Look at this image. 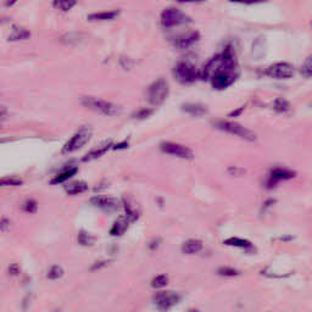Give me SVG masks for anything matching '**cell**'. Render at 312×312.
Here are the masks:
<instances>
[{
    "label": "cell",
    "instance_id": "6da1fadb",
    "mask_svg": "<svg viewBox=\"0 0 312 312\" xmlns=\"http://www.w3.org/2000/svg\"><path fill=\"white\" fill-rule=\"evenodd\" d=\"M200 77L211 83L212 88L222 90L228 88L238 77L236 55L230 48L215 55L201 70Z\"/></svg>",
    "mask_w": 312,
    "mask_h": 312
},
{
    "label": "cell",
    "instance_id": "7a4b0ae2",
    "mask_svg": "<svg viewBox=\"0 0 312 312\" xmlns=\"http://www.w3.org/2000/svg\"><path fill=\"white\" fill-rule=\"evenodd\" d=\"M212 124H214L215 128L222 131V132H226L228 134H232V136H237L239 138L248 140V142H255L257 139L256 134H255L252 131L248 129L246 127L242 126V124L232 122V121H227V120H216L212 121Z\"/></svg>",
    "mask_w": 312,
    "mask_h": 312
},
{
    "label": "cell",
    "instance_id": "3957f363",
    "mask_svg": "<svg viewBox=\"0 0 312 312\" xmlns=\"http://www.w3.org/2000/svg\"><path fill=\"white\" fill-rule=\"evenodd\" d=\"M82 105L89 110L105 115V116H116L121 112V108L114 102L102 100V99L94 98V96H83Z\"/></svg>",
    "mask_w": 312,
    "mask_h": 312
},
{
    "label": "cell",
    "instance_id": "277c9868",
    "mask_svg": "<svg viewBox=\"0 0 312 312\" xmlns=\"http://www.w3.org/2000/svg\"><path fill=\"white\" fill-rule=\"evenodd\" d=\"M93 136V131L89 126H82L76 131V133L67 140L66 144L64 145L61 152L62 154H70L80 149H82L87 143L89 142Z\"/></svg>",
    "mask_w": 312,
    "mask_h": 312
},
{
    "label": "cell",
    "instance_id": "5b68a950",
    "mask_svg": "<svg viewBox=\"0 0 312 312\" xmlns=\"http://www.w3.org/2000/svg\"><path fill=\"white\" fill-rule=\"evenodd\" d=\"M173 76L182 84H190L200 78V72L189 61H179L174 65Z\"/></svg>",
    "mask_w": 312,
    "mask_h": 312
},
{
    "label": "cell",
    "instance_id": "8992f818",
    "mask_svg": "<svg viewBox=\"0 0 312 312\" xmlns=\"http://www.w3.org/2000/svg\"><path fill=\"white\" fill-rule=\"evenodd\" d=\"M170 93V87L164 78H159L150 84L146 92V99L151 105L159 106L167 99Z\"/></svg>",
    "mask_w": 312,
    "mask_h": 312
},
{
    "label": "cell",
    "instance_id": "52a82bcc",
    "mask_svg": "<svg viewBox=\"0 0 312 312\" xmlns=\"http://www.w3.org/2000/svg\"><path fill=\"white\" fill-rule=\"evenodd\" d=\"M190 21H192V18L186 12L180 11L178 9L168 8L161 12V24L165 28L180 26V24L189 23Z\"/></svg>",
    "mask_w": 312,
    "mask_h": 312
},
{
    "label": "cell",
    "instance_id": "ba28073f",
    "mask_svg": "<svg viewBox=\"0 0 312 312\" xmlns=\"http://www.w3.org/2000/svg\"><path fill=\"white\" fill-rule=\"evenodd\" d=\"M180 299L182 298H180L178 293L166 290V292H160L158 293V294H155L152 301H154L158 310H160L161 312H166L170 310L171 307L174 306V305L178 304Z\"/></svg>",
    "mask_w": 312,
    "mask_h": 312
},
{
    "label": "cell",
    "instance_id": "9c48e42d",
    "mask_svg": "<svg viewBox=\"0 0 312 312\" xmlns=\"http://www.w3.org/2000/svg\"><path fill=\"white\" fill-rule=\"evenodd\" d=\"M294 66L288 62H276L266 70V74L276 80H289L294 76Z\"/></svg>",
    "mask_w": 312,
    "mask_h": 312
},
{
    "label": "cell",
    "instance_id": "30bf717a",
    "mask_svg": "<svg viewBox=\"0 0 312 312\" xmlns=\"http://www.w3.org/2000/svg\"><path fill=\"white\" fill-rule=\"evenodd\" d=\"M160 149L162 152L168 155H173L177 156V158L184 159V160H192L194 158V154H193L192 149L187 148V146L176 144V143L172 142H164L161 143Z\"/></svg>",
    "mask_w": 312,
    "mask_h": 312
},
{
    "label": "cell",
    "instance_id": "8fae6325",
    "mask_svg": "<svg viewBox=\"0 0 312 312\" xmlns=\"http://www.w3.org/2000/svg\"><path fill=\"white\" fill-rule=\"evenodd\" d=\"M90 204L106 212H115L120 206L117 199L108 195H98L90 199Z\"/></svg>",
    "mask_w": 312,
    "mask_h": 312
},
{
    "label": "cell",
    "instance_id": "7c38bea8",
    "mask_svg": "<svg viewBox=\"0 0 312 312\" xmlns=\"http://www.w3.org/2000/svg\"><path fill=\"white\" fill-rule=\"evenodd\" d=\"M123 207L124 211H126V217L128 218V221H138V218L140 216V207L137 202L136 199L133 196L127 195L123 198Z\"/></svg>",
    "mask_w": 312,
    "mask_h": 312
},
{
    "label": "cell",
    "instance_id": "4fadbf2b",
    "mask_svg": "<svg viewBox=\"0 0 312 312\" xmlns=\"http://www.w3.org/2000/svg\"><path fill=\"white\" fill-rule=\"evenodd\" d=\"M295 177V172L292 170H288V168H283V167H277L273 168L271 171V176L270 179H268V187H274L277 183L280 182V180H288L292 179Z\"/></svg>",
    "mask_w": 312,
    "mask_h": 312
},
{
    "label": "cell",
    "instance_id": "5bb4252c",
    "mask_svg": "<svg viewBox=\"0 0 312 312\" xmlns=\"http://www.w3.org/2000/svg\"><path fill=\"white\" fill-rule=\"evenodd\" d=\"M200 38L199 32H189L187 34H180L173 39V45L178 49H187L196 43Z\"/></svg>",
    "mask_w": 312,
    "mask_h": 312
},
{
    "label": "cell",
    "instance_id": "9a60e30c",
    "mask_svg": "<svg viewBox=\"0 0 312 312\" xmlns=\"http://www.w3.org/2000/svg\"><path fill=\"white\" fill-rule=\"evenodd\" d=\"M128 226H129L128 218L126 216H120L116 221H115L114 224H112L110 234L112 237L123 236V234L127 232V229H128Z\"/></svg>",
    "mask_w": 312,
    "mask_h": 312
},
{
    "label": "cell",
    "instance_id": "2e32d148",
    "mask_svg": "<svg viewBox=\"0 0 312 312\" xmlns=\"http://www.w3.org/2000/svg\"><path fill=\"white\" fill-rule=\"evenodd\" d=\"M111 148H112L111 140H109V142H106V143H102V144L99 146V148L92 149V150H90L88 154L84 156L83 161L87 162V161H90V160H94V159L101 158V156L104 155L105 152H108V150H110Z\"/></svg>",
    "mask_w": 312,
    "mask_h": 312
},
{
    "label": "cell",
    "instance_id": "e0dca14e",
    "mask_svg": "<svg viewBox=\"0 0 312 312\" xmlns=\"http://www.w3.org/2000/svg\"><path fill=\"white\" fill-rule=\"evenodd\" d=\"M223 244H226L228 246H236V248H240V249H243V250H246V251H252L255 249V246L252 245L251 242H249L248 239L238 238V237H232V238L226 239L223 242Z\"/></svg>",
    "mask_w": 312,
    "mask_h": 312
},
{
    "label": "cell",
    "instance_id": "ac0fdd59",
    "mask_svg": "<svg viewBox=\"0 0 312 312\" xmlns=\"http://www.w3.org/2000/svg\"><path fill=\"white\" fill-rule=\"evenodd\" d=\"M182 110L186 112V114L192 115V116L195 117L204 116V115L207 114L206 106L201 104H194V102H188V104L182 105Z\"/></svg>",
    "mask_w": 312,
    "mask_h": 312
},
{
    "label": "cell",
    "instance_id": "d6986e66",
    "mask_svg": "<svg viewBox=\"0 0 312 312\" xmlns=\"http://www.w3.org/2000/svg\"><path fill=\"white\" fill-rule=\"evenodd\" d=\"M202 250V242L199 239H189L182 245V252L187 255L198 254Z\"/></svg>",
    "mask_w": 312,
    "mask_h": 312
},
{
    "label": "cell",
    "instance_id": "ffe728a7",
    "mask_svg": "<svg viewBox=\"0 0 312 312\" xmlns=\"http://www.w3.org/2000/svg\"><path fill=\"white\" fill-rule=\"evenodd\" d=\"M87 189H88V184L83 182V180H74V182H71L65 186V190H66L68 195L82 194Z\"/></svg>",
    "mask_w": 312,
    "mask_h": 312
},
{
    "label": "cell",
    "instance_id": "44dd1931",
    "mask_svg": "<svg viewBox=\"0 0 312 312\" xmlns=\"http://www.w3.org/2000/svg\"><path fill=\"white\" fill-rule=\"evenodd\" d=\"M31 37V32L26 28L15 26L9 34V42H20V40H26Z\"/></svg>",
    "mask_w": 312,
    "mask_h": 312
},
{
    "label": "cell",
    "instance_id": "7402d4cb",
    "mask_svg": "<svg viewBox=\"0 0 312 312\" xmlns=\"http://www.w3.org/2000/svg\"><path fill=\"white\" fill-rule=\"evenodd\" d=\"M120 15L118 10H111V11H101V12H94L90 14L88 16L89 21H109L116 18Z\"/></svg>",
    "mask_w": 312,
    "mask_h": 312
},
{
    "label": "cell",
    "instance_id": "603a6c76",
    "mask_svg": "<svg viewBox=\"0 0 312 312\" xmlns=\"http://www.w3.org/2000/svg\"><path fill=\"white\" fill-rule=\"evenodd\" d=\"M77 173V167H68L67 170H64L60 174L55 177V178L51 179V184H59V183H64L65 180H68L71 177H73L74 174Z\"/></svg>",
    "mask_w": 312,
    "mask_h": 312
},
{
    "label": "cell",
    "instance_id": "cb8c5ba5",
    "mask_svg": "<svg viewBox=\"0 0 312 312\" xmlns=\"http://www.w3.org/2000/svg\"><path fill=\"white\" fill-rule=\"evenodd\" d=\"M78 0H53V6L60 11H70L73 6H76Z\"/></svg>",
    "mask_w": 312,
    "mask_h": 312
},
{
    "label": "cell",
    "instance_id": "d4e9b609",
    "mask_svg": "<svg viewBox=\"0 0 312 312\" xmlns=\"http://www.w3.org/2000/svg\"><path fill=\"white\" fill-rule=\"evenodd\" d=\"M77 240H78V243L83 246H92V245H94L96 242L95 237L92 236V234L88 232H86V230H81L80 234H78V237H77Z\"/></svg>",
    "mask_w": 312,
    "mask_h": 312
},
{
    "label": "cell",
    "instance_id": "484cf974",
    "mask_svg": "<svg viewBox=\"0 0 312 312\" xmlns=\"http://www.w3.org/2000/svg\"><path fill=\"white\" fill-rule=\"evenodd\" d=\"M64 276V268L59 265H53V266L49 267L48 272H46V278L50 280H56Z\"/></svg>",
    "mask_w": 312,
    "mask_h": 312
},
{
    "label": "cell",
    "instance_id": "4316f807",
    "mask_svg": "<svg viewBox=\"0 0 312 312\" xmlns=\"http://www.w3.org/2000/svg\"><path fill=\"white\" fill-rule=\"evenodd\" d=\"M168 284V276L167 274H159V276H156L152 278L150 285L151 288L154 289H160L164 288V287H166Z\"/></svg>",
    "mask_w": 312,
    "mask_h": 312
},
{
    "label": "cell",
    "instance_id": "83f0119b",
    "mask_svg": "<svg viewBox=\"0 0 312 312\" xmlns=\"http://www.w3.org/2000/svg\"><path fill=\"white\" fill-rule=\"evenodd\" d=\"M273 109L279 114H284V112H288L290 110V104L285 99L278 98L273 102Z\"/></svg>",
    "mask_w": 312,
    "mask_h": 312
},
{
    "label": "cell",
    "instance_id": "f1b7e54d",
    "mask_svg": "<svg viewBox=\"0 0 312 312\" xmlns=\"http://www.w3.org/2000/svg\"><path fill=\"white\" fill-rule=\"evenodd\" d=\"M22 210L27 214H36L37 210H38V204L34 199H27L26 201L23 202L22 205Z\"/></svg>",
    "mask_w": 312,
    "mask_h": 312
},
{
    "label": "cell",
    "instance_id": "f546056e",
    "mask_svg": "<svg viewBox=\"0 0 312 312\" xmlns=\"http://www.w3.org/2000/svg\"><path fill=\"white\" fill-rule=\"evenodd\" d=\"M217 273L222 277H236V276H238L240 272L238 270H237V268H233V267H229V266H224V267L218 268Z\"/></svg>",
    "mask_w": 312,
    "mask_h": 312
},
{
    "label": "cell",
    "instance_id": "4dcf8cb0",
    "mask_svg": "<svg viewBox=\"0 0 312 312\" xmlns=\"http://www.w3.org/2000/svg\"><path fill=\"white\" fill-rule=\"evenodd\" d=\"M300 72L302 73V76H305L306 78H310L312 76V56H307L306 60H305L304 64H302Z\"/></svg>",
    "mask_w": 312,
    "mask_h": 312
},
{
    "label": "cell",
    "instance_id": "1f68e13d",
    "mask_svg": "<svg viewBox=\"0 0 312 312\" xmlns=\"http://www.w3.org/2000/svg\"><path fill=\"white\" fill-rule=\"evenodd\" d=\"M22 180L20 178H14V177H5V178H0V187L6 186H21Z\"/></svg>",
    "mask_w": 312,
    "mask_h": 312
},
{
    "label": "cell",
    "instance_id": "d6a6232c",
    "mask_svg": "<svg viewBox=\"0 0 312 312\" xmlns=\"http://www.w3.org/2000/svg\"><path fill=\"white\" fill-rule=\"evenodd\" d=\"M151 114H152V110H151V109H146V108H144V109H140V110L134 112V114H133V117H134V118H137V120H144V118L150 116Z\"/></svg>",
    "mask_w": 312,
    "mask_h": 312
},
{
    "label": "cell",
    "instance_id": "836d02e7",
    "mask_svg": "<svg viewBox=\"0 0 312 312\" xmlns=\"http://www.w3.org/2000/svg\"><path fill=\"white\" fill-rule=\"evenodd\" d=\"M232 3H238V4H246V5H252V4H260V3L266 2V0H230Z\"/></svg>",
    "mask_w": 312,
    "mask_h": 312
},
{
    "label": "cell",
    "instance_id": "e575fe53",
    "mask_svg": "<svg viewBox=\"0 0 312 312\" xmlns=\"http://www.w3.org/2000/svg\"><path fill=\"white\" fill-rule=\"evenodd\" d=\"M20 271H21V268L17 264H11L8 268V272L10 276H17V274L20 273Z\"/></svg>",
    "mask_w": 312,
    "mask_h": 312
},
{
    "label": "cell",
    "instance_id": "d590c367",
    "mask_svg": "<svg viewBox=\"0 0 312 312\" xmlns=\"http://www.w3.org/2000/svg\"><path fill=\"white\" fill-rule=\"evenodd\" d=\"M9 227H10V220L5 217L0 218V230L5 232V230L9 229Z\"/></svg>",
    "mask_w": 312,
    "mask_h": 312
},
{
    "label": "cell",
    "instance_id": "8d00e7d4",
    "mask_svg": "<svg viewBox=\"0 0 312 312\" xmlns=\"http://www.w3.org/2000/svg\"><path fill=\"white\" fill-rule=\"evenodd\" d=\"M108 265V261H99L96 262L94 266H92V271H96V270H101L102 267L106 266Z\"/></svg>",
    "mask_w": 312,
    "mask_h": 312
},
{
    "label": "cell",
    "instance_id": "74e56055",
    "mask_svg": "<svg viewBox=\"0 0 312 312\" xmlns=\"http://www.w3.org/2000/svg\"><path fill=\"white\" fill-rule=\"evenodd\" d=\"M127 146H128V140H123V142L120 143V144L115 145L114 149L115 150H120V149H124V148H127Z\"/></svg>",
    "mask_w": 312,
    "mask_h": 312
},
{
    "label": "cell",
    "instance_id": "f35d334b",
    "mask_svg": "<svg viewBox=\"0 0 312 312\" xmlns=\"http://www.w3.org/2000/svg\"><path fill=\"white\" fill-rule=\"evenodd\" d=\"M16 3H17V0H5L4 5L5 6H12L14 4H16Z\"/></svg>",
    "mask_w": 312,
    "mask_h": 312
},
{
    "label": "cell",
    "instance_id": "ab89813d",
    "mask_svg": "<svg viewBox=\"0 0 312 312\" xmlns=\"http://www.w3.org/2000/svg\"><path fill=\"white\" fill-rule=\"evenodd\" d=\"M177 2H179V3H200V2H204V0H177Z\"/></svg>",
    "mask_w": 312,
    "mask_h": 312
},
{
    "label": "cell",
    "instance_id": "60d3db41",
    "mask_svg": "<svg viewBox=\"0 0 312 312\" xmlns=\"http://www.w3.org/2000/svg\"><path fill=\"white\" fill-rule=\"evenodd\" d=\"M5 117H6V112L5 111H0V123H2L3 121L5 120Z\"/></svg>",
    "mask_w": 312,
    "mask_h": 312
},
{
    "label": "cell",
    "instance_id": "b9f144b4",
    "mask_svg": "<svg viewBox=\"0 0 312 312\" xmlns=\"http://www.w3.org/2000/svg\"><path fill=\"white\" fill-rule=\"evenodd\" d=\"M9 20H10V18H9V17H5V16H0V24H2V23H6V22H8V21H9Z\"/></svg>",
    "mask_w": 312,
    "mask_h": 312
},
{
    "label": "cell",
    "instance_id": "7bdbcfd3",
    "mask_svg": "<svg viewBox=\"0 0 312 312\" xmlns=\"http://www.w3.org/2000/svg\"><path fill=\"white\" fill-rule=\"evenodd\" d=\"M188 312H199V310H196V308H190V310H188Z\"/></svg>",
    "mask_w": 312,
    "mask_h": 312
}]
</instances>
